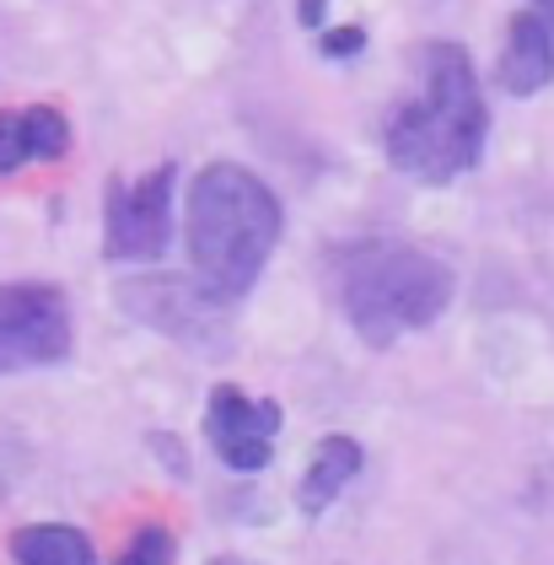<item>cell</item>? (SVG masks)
Returning a JSON list of instances; mask_svg holds the SVG:
<instances>
[{
	"label": "cell",
	"instance_id": "6da1fadb",
	"mask_svg": "<svg viewBox=\"0 0 554 565\" xmlns=\"http://www.w3.org/2000/svg\"><path fill=\"white\" fill-rule=\"evenodd\" d=\"M280 243V200L237 162H215L189 189V259L215 297H243Z\"/></svg>",
	"mask_w": 554,
	"mask_h": 565
},
{
	"label": "cell",
	"instance_id": "8992f818",
	"mask_svg": "<svg viewBox=\"0 0 554 565\" xmlns=\"http://www.w3.org/2000/svg\"><path fill=\"white\" fill-rule=\"evenodd\" d=\"M172 232V168L108 183V211H103V254L108 259H157Z\"/></svg>",
	"mask_w": 554,
	"mask_h": 565
},
{
	"label": "cell",
	"instance_id": "52a82bcc",
	"mask_svg": "<svg viewBox=\"0 0 554 565\" xmlns=\"http://www.w3.org/2000/svg\"><path fill=\"white\" fill-rule=\"evenodd\" d=\"M275 431H280V409L269 398H248L243 388L221 383L211 393V415H205V436L221 452L226 469H243V475H258L275 452Z\"/></svg>",
	"mask_w": 554,
	"mask_h": 565
},
{
	"label": "cell",
	"instance_id": "9c48e42d",
	"mask_svg": "<svg viewBox=\"0 0 554 565\" xmlns=\"http://www.w3.org/2000/svg\"><path fill=\"white\" fill-rule=\"evenodd\" d=\"M71 146V125L54 108H6L0 114V173L28 162H54Z\"/></svg>",
	"mask_w": 554,
	"mask_h": 565
},
{
	"label": "cell",
	"instance_id": "30bf717a",
	"mask_svg": "<svg viewBox=\"0 0 554 565\" xmlns=\"http://www.w3.org/2000/svg\"><path fill=\"white\" fill-rule=\"evenodd\" d=\"M361 475V441L355 436H323L318 447H312V463H307V475H301V512L307 518H318L323 507H334L340 501V490L350 479Z\"/></svg>",
	"mask_w": 554,
	"mask_h": 565
},
{
	"label": "cell",
	"instance_id": "9a60e30c",
	"mask_svg": "<svg viewBox=\"0 0 554 565\" xmlns=\"http://www.w3.org/2000/svg\"><path fill=\"white\" fill-rule=\"evenodd\" d=\"M211 565H243V561H211Z\"/></svg>",
	"mask_w": 554,
	"mask_h": 565
},
{
	"label": "cell",
	"instance_id": "7c38bea8",
	"mask_svg": "<svg viewBox=\"0 0 554 565\" xmlns=\"http://www.w3.org/2000/svg\"><path fill=\"white\" fill-rule=\"evenodd\" d=\"M119 565H172V533L168 527H140Z\"/></svg>",
	"mask_w": 554,
	"mask_h": 565
},
{
	"label": "cell",
	"instance_id": "7a4b0ae2",
	"mask_svg": "<svg viewBox=\"0 0 554 565\" xmlns=\"http://www.w3.org/2000/svg\"><path fill=\"white\" fill-rule=\"evenodd\" d=\"M426 65V97L409 103L393 130H387V157L393 168L426 183H447V178L469 173L484 151L490 135V114L479 97V76H473L469 54L458 44H426L420 49Z\"/></svg>",
	"mask_w": 554,
	"mask_h": 565
},
{
	"label": "cell",
	"instance_id": "ba28073f",
	"mask_svg": "<svg viewBox=\"0 0 554 565\" xmlns=\"http://www.w3.org/2000/svg\"><path fill=\"white\" fill-rule=\"evenodd\" d=\"M496 82L512 97H533V92H544L554 82V33L544 28V17L516 11L507 22V49H501Z\"/></svg>",
	"mask_w": 554,
	"mask_h": 565
},
{
	"label": "cell",
	"instance_id": "5bb4252c",
	"mask_svg": "<svg viewBox=\"0 0 554 565\" xmlns=\"http://www.w3.org/2000/svg\"><path fill=\"white\" fill-rule=\"evenodd\" d=\"M533 17H544V28H554V0H533Z\"/></svg>",
	"mask_w": 554,
	"mask_h": 565
},
{
	"label": "cell",
	"instance_id": "5b68a950",
	"mask_svg": "<svg viewBox=\"0 0 554 565\" xmlns=\"http://www.w3.org/2000/svg\"><path fill=\"white\" fill-rule=\"evenodd\" d=\"M119 307L135 323L168 334L178 345L221 350L226 345V297H215L211 286L183 280V275H146L119 286Z\"/></svg>",
	"mask_w": 554,
	"mask_h": 565
},
{
	"label": "cell",
	"instance_id": "277c9868",
	"mask_svg": "<svg viewBox=\"0 0 554 565\" xmlns=\"http://www.w3.org/2000/svg\"><path fill=\"white\" fill-rule=\"evenodd\" d=\"M71 340L76 329H71V302L60 297V286H43V280L0 286V377L65 361Z\"/></svg>",
	"mask_w": 554,
	"mask_h": 565
},
{
	"label": "cell",
	"instance_id": "3957f363",
	"mask_svg": "<svg viewBox=\"0 0 554 565\" xmlns=\"http://www.w3.org/2000/svg\"><path fill=\"white\" fill-rule=\"evenodd\" d=\"M452 302V269L409 243H366L344 254V312L361 340L393 345L398 334L430 329Z\"/></svg>",
	"mask_w": 554,
	"mask_h": 565
},
{
	"label": "cell",
	"instance_id": "4fadbf2b",
	"mask_svg": "<svg viewBox=\"0 0 554 565\" xmlns=\"http://www.w3.org/2000/svg\"><path fill=\"white\" fill-rule=\"evenodd\" d=\"M323 49H329V54H350V49H361V28H344V33H329V39H323Z\"/></svg>",
	"mask_w": 554,
	"mask_h": 565
},
{
	"label": "cell",
	"instance_id": "8fae6325",
	"mask_svg": "<svg viewBox=\"0 0 554 565\" xmlns=\"http://www.w3.org/2000/svg\"><path fill=\"white\" fill-rule=\"evenodd\" d=\"M11 561L17 565H97V550L82 527L65 522H33L11 533Z\"/></svg>",
	"mask_w": 554,
	"mask_h": 565
}]
</instances>
